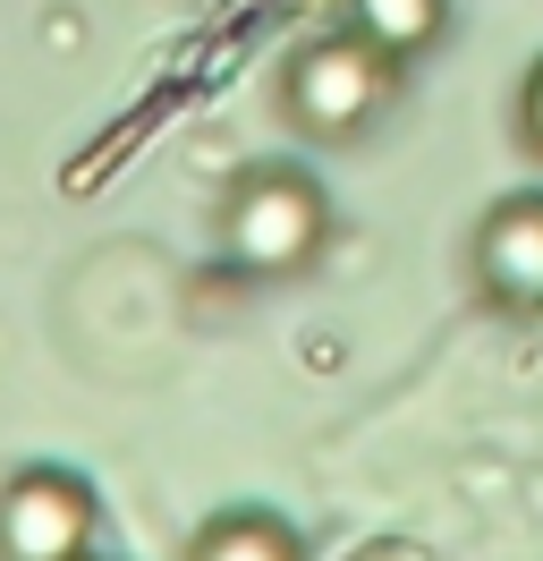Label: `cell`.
Returning <instances> with one entry per match:
<instances>
[{"instance_id": "obj_1", "label": "cell", "mask_w": 543, "mask_h": 561, "mask_svg": "<svg viewBox=\"0 0 543 561\" xmlns=\"http://www.w3.org/2000/svg\"><path fill=\"white\" fill-rule=\"evenodd\" d=\"M332 239V196L323 179H305L298 162H255L221 196V255L255 280H280V273H305Z\"/></svg>"}, {"instance_id": "obj_2", "label": "cell", "mask_w": 543, "mask_h": 561, "mask_svg": "<svg viewBox=\"0 0 543 561\" xmlns=\"http://www.w3.org/2000/svg\"><path fill=\"white\" fill-rule=\"evenodd\" d=\"M391 94H400V60L382 51V43H366L357 26H339V35L305 43L298 60L280 69V111H289V128L298 137H366L373 119L391 111Z\"/></svg>"}, {"instance_id": "obj_3", "label": "cell", "mask_w": 543, "mask_h": 561, "mask_svg": "<svg viewBox=\"0 0 543 561\" xmlns=\"http://www.w3.org/2000/svg\"><path fill=\"white\" fill-rule=\"evenodd\" d=\"M102 502L77 468L34 459L0 485V561H85L94 553Z\"/></svg>"}, {"instance_id": "obj_4", "label": "cell", "mask_w": 543, "mask_h": 561, "mask_svg": "<svg viewBox=\"0 0 543 561\" xmlns=\"http://www.w3.org/2000/svg\"><path fill=\"white\" fill-rule=\"evenodd\" d=\"M467 264L493 307H543V187H518L475 221Z\"/></svg>"}, {"instance_id": "obj_5", "label": "cell", "mask_w": 543, "mask_h": 561, "mask_svg": "<svg viewBox=\"0 0 543 561\" xmlns=\"http://www.w3.org/2000/svg\"><path fill=\"white\" fill-rule=\"evenodd\" d=\"M187 561H305V545L280 511L246 502V511H212V519L187 536Z\"/></svg>"}, {"instance_id": "obj_6", "label": "cell", "mask_w": 543, "mask_h": 561, "mask_svg": "<svg viewBox=\"0 0 543 561\" xmlns=\"http://www.w3.org/2000/svg\"><path fill=\"white\" fill-rule=\"evenodd\" d=\"M348 26L366 43H382L391 60H416L434 51L441 26H450V0H348Z\"/></svg>"}, {"instance_id": "obj_7", "label": "cell", "mask_w": 543, "mask_h": 561, "mask_svg": "<svg viewBox=\"0 0 543 561\" xmlns=\"http://www.w3.org/2000/svg\"><path fill=\"white\" fill-rule=\"evenodd\" d=\"M518 137H527V153L543 162V60L527 69V85H518Z\"/></svg>"}, {"instance_id": "obj_8", "label": "cell", "mask_w": 543, "mask_h": 561, "mask_svg": "<svg viewBox=\"0 0 543 561\" xmlns=\"http://www.w3.org/2000/svg\"><path fill=\"white\" fill-rule=\"evenodd\" d=\"M85 561H94V553H85Z\"/></svg>"}]
</instances>
